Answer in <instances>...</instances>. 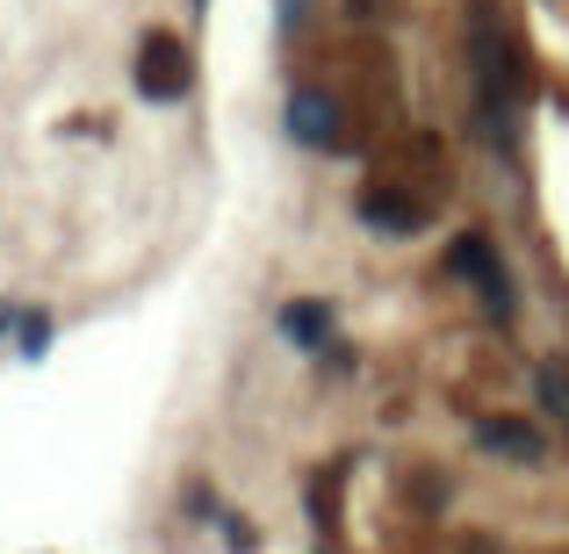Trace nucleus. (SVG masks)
I'll return each instance as SVG.
<instances>
[{"instance_id": "6e6552de", "label": "nucleus", "mask_w": 569, "mask_h": 554, "mask_svg": "<svg viewBox=\"0 0 569 554\" xmlns=\"http://www.w3.org/2000/svg\"><path fill=\"white\" fill-rule=\"evenodd\" d=\"M533 382H541V403L569 425V367L562 361H541V367H533Z\"/></svg>"}, {"instance_id": "39448f33", "label": "nucleus", "mask_w": 569, "mask_h": 554, "mask_svg": "<svg viewBox=\"0 0 569 554\" xmlns=\"http://www.w3.org/2000/svg\"><path fill=\"white\" fill-rule=\"evenodd\" d=\"M361 216L376 223V231L411 238L418 223H426V202H418V194H403V188H368V194H361Z\"/></svg>"}, {"instance_id": "f257e3e1", "label": "nucleus", "mask_w": 569, "mask_h": 554, "mask_svg": "<svg viewBox=\"0 0 569 554\" xmlns=\"http://www.w3.org/2000/svg\"><path fill=\"white\" fill-rule=\"evenodd\" d=\"M469 58H476V101H483V123L498 144H512V101H519V72H512V51H505L498 22H490V8H476L469 22Z\"/></svg>"}, {"instance_id": "423d86ee", "label": "nucleus", "mask_w": 569, "mask_h": 554, "mask_svg": "<svg viewBox=\"0 0 569 554\" xmlns=\"http://www.w3.org/2000/svg\"><path fill=\"white\" fill-rule=\"evenodd\" d=\"M476 440H483L490 454H505V461H541V432H533L527 417H483Z\"/></svg>"}, {"instance_id": "7ed1b4c3", "label": "nucleus", "mask_w": 569, "mask_h": 554, "mask_svg": "<svg viewBox=\"0 0 569 554\" xmlns=\"http://www.w3.org/2000/svg\"><path fill=\"white\" fill-rule=\"evenodd\" d=\"M138 94L144 101H181L188 94V51H181V37H144L138 43Z\"/></svg>"}, {"instance_id": "20e7f679", "label": "nucleus", "mask_w": 569, "mask_h": 554, "mask_svg": "<svg viewBox=\"0 0 569 554\" xmlns=\"http://www.w3.org/2000/svg\"><path fill=\"white\" fill-rule=\"evenodd\" d=\"M289 130L303 144H318V152H332L339 144V109L318 94V87H303V94H289Z\"/></svg>"}, {"instance_id": "0eeeda50", "label": "nucleus", "mask_w": 569, "mask_h": 554, "mask_svg": "<svg viewBox=\"0 0 569 554\" xmlns=\"http://www.w3.org/2000/svg\"><path fill=\"white\" fill-rule=\"evenodd\" d=\"M325 324H332L325 303H289V310H281V332H289L296 346H325Z\"/></svg>"}, {"instance_id": "f03ea898", "label": "nucleus", "mask_w": 569, "mask_h": 554, "mask_svg": "<svg viewBox=\"0 0 569 554\" xmlns=\"http://www.w3.org/2000/svg\"><path fill=\"white\" fill-rule=\"evenodd\" d=\"M447 266H455L461 281H476V295H483V310L490 318H512V281H505V266H498V252H490V238H476V231H461L455 238V252H447Z\"/></svg>"}]
</instances>
